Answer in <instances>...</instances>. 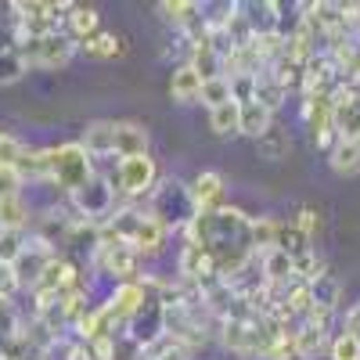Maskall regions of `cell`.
Masks as SVG:
<instances>
[{
    "label": "cell",
    "instance_id": "cell-32",
    "mask_svg": "<svg viewBox=\"0 0 360 360\" xmlns=\"http://www.w3.org/2000/svg\"><path fill=\"white\" fill-rule=\"evenodd\" d=\"M266 360H303V356H299V342H295V328H288V332H281L274 339Z\"/></svg>",
    "mask_w": 360,
    "mask_h": 360
},
{
    "label": "cell",
    "instance_id": "cell-22",
    "mask_svg": "<svg viewBox=\"0 0 360 360\" xmlns=\"http://www.w3.org/2000/svg\"><path fill=\"white\" fill-rule=\"evenodd\" d=\"M278 231L281 224L278 220H270V217H249V238H252V252H270V249H278Z\"/></svg>",
    "mask_w": 360,
    "mask_h": 360
},
{
    "label": "cell",
    "instance_id": "cell-16",
    "mask_svg": "<svg viewBox=\"0 0 360 360\" xmlns=\"http://www.w3.org/2000/svg\"><path fill=\"white\" fill-rule=\"evenodd\" d=\"M198 94H202V76L188 62L176 65L173 69V79H169V98L180 101V105H191V101H198Z\"/></svg>",
    "mask_w": 360,
    "mask_h": 360
},
{
    "label": "cell",
    "instance_id": "cell-28",
    "mask_svg": "<svg viewBox=\"0 0 360 360\" xmlns=\"http://www.w3.org/2000/svg\"><path fill=\"white\" fill-rule=\"evenodd\" d=\"M198 101H202L205 108H220V105H227V101H231V83H227V76L202 79V94H198Z\"/></svg>",
    "mask_w": 360,
    "mask_h": 360
},
{
    "label": "cell",
    "instance_id": "cell-40",
    "mask_svg": "<svg viewBox=\"0 0 360 360\" xmlns=\"http://www.w3.org/2000/svg\"><path fill=\"white\" fill-rule=\"evenodd\" d=\"M342 335H353V339H360V303L346 310V317H342Z\"/></svg>",
    "mask_w": 360,
    "mask_h": 360
},
{
    "label": "cell",
    "instance_id": "cell-8",
    "mask_svg": "<svg viewBox=\"0 0 360 360\" xmlns=\"http://www.w3.org/2000/svg\"><path fill=\"white\" fill-rule=\"evenodd\" d=\"M180 274H184V281L191 288H205L220 278L213 252L202 249V245H184V252H180Z\"/></svg>",
    "mask_w": 360,
    "mask_h": 360
},
{
    "label": "cell",
    "instance_id": "cell-14",
    "mask_svg": "<svg viewBox=\"0 0 360 360\" xmlns=\"http://www.w3.org/2000/svg\"><path fill=\"white\" fill-rule=\"evenodd\" d=\"M112 130H115V123H108V119L86 123V127H83V137H79V148H83L90 159L112 155Z\"/></svg>",
    "mask_w": 360,
    "mask_h": 360
},
{
    "label": "cell",
    "instance_id": "cell-2",
    "mask_svg": "<svg viewBox=\"0 0 360 360\" xmlns=\"http://www.w3.org/2000/svg\"><path fill=\"white\" fill-rule=\"evenodd\" d=\"M148 213H152L155 220H162L169 231L188 227L195 220V202L188 195V184H180V180H162V184L152 188V195H148Z\"/></svg>",
    "mask_w": 360,
    "mask_h": 360
},
{
    "label": "cell",
    "instance_id": "cell-18",
    "mask_svg": "<svg viewBox=\"0 0 360 360\" xmlns=\"http://www.w3.org/2000/svg\"><path fill=\"white\" fill-rule=\"evenodd\" d=\"M288 152H292V137H288L285 127H270L256 141V155L266 159V162H281V159H288Z\"/></svg>",
    "mask_w": 360,
    "mask_h": 360
},
{
    "label": "cell",
    "instance_id": "cell-38",
    "mask_svg": "<svg viewBox=\"0 0 360 360\" xmlns=\"http://www.w3.org/2000/svg\"><path fill=\"white\" fill-rule=\"evenodd\" d=\"M332 317H335V310H324V307H314L307 317H303V324H310V328H317V332H328L332 328Z\"/></svg>",
    "mask_w": 360,
    "mask_h": 360
},
{
    "label": "cell",
    "instance_id": "cell-21",
    "mask_svg": "<svg viewBox=\"0 0 360 360\" xmlns=\"http://www.w3.org/2000/svg\"><path fill=\"white\" fill-rule=\"evenodd\" d=\"M285 98H288V90L278 83V76L270 72V69H259V72H256V101H259L263 108H270V112H278Z\"/></svg>",
    "mask_w": 360,
    "mask_h": 360
},
{
    "label": "cell",
    "instance_id": "cell-7",
    "mask_svg": "<svg viewBox=\"0 0 360 360\" xmlns=\"http://www.w3.org/2000/svg\"><path fill=\"white\" fill-rule=\"evenodd\" d=\"M54 256H58V252L44 242V238H33V242L25 238L22 252L11 259L15 278H18V288H37V285H40V278H44V270H47V263H51Z\"/></svg>",
    "mask_w": 360,
    "mask_h": 360
},
{
    "label": "cell",
    "instance_id": "cell-33",
    "mask_svg": "<svg viewBox=\"0 0 360 360\" xmlns=\"http://www.w3.org/2000/svg\"><path fill=\"white\" fill-rule=\"evenodd\" d=\"M328 353H332V360H360V339L339 332L332 339V346H328Z\"/></svg>",
    "mask_w": 360,
    "mask_h": 360
},
{
    "label": "cell",
    "instance_id": "cell-5",
    "mask_svg": "<svg viewBox=\"0 0 360 360\" xmlns=\"http://www.w3.org/2000/svg\"><path fill=\"white\" fill-rule=\"evenodd\" d=\"M155 180H159V169H155L152 155H130V159H119V166H115V191L127 198L152 195Z\"/></svg>",
    "mask_w": 360,
    "mask_h": 360
},
{
    "label": "cell",
    "instance_id": "cell-13",
    "mask_svg": "<svg viewBox=\"0 0 360 360\" xmlns=\"http://www.w3.org/2000/svg\"><path fill=\"white\" fill-rule=\"evenodd\" d=\"M259 266H263V285L270 288H288L295 278H292V256H285L281 249H270L259 256Z\"/></svg>",
    "mask_w": 360,
    "mask_h": 360
},
{
    "label": "cell",
    "instance_id": "cell-35",
    "mask_svg": "<svg viewBox=\"0 0 360 360\" xmlns=\"http://www.w3.org/2000/svg\"><path fill=\"white\" fill-rule=\"evenodd\" d=\"M22 188H25L22 173L11 169V166H0V202H4V198H18Z\"/></svg>",
    "mask_w": 360,
    "mask_h": 360
},
{
    "label": "cell",
    "instance_id": "cell-36",
    "mask_svg": "<svg viewBox=\"0 0 360 360\" xmlns=\"http://www.w3.org/2000/svg\"><path fill=\"white\" fill-rule=\"evenodd\" d=\"M227 83H231V101L245 105L256 98V76H231Z\"/></svg>",
    "mask_w": 360,
    "mask_h": 360
},
{
    "label": "cell",
    "instance_id": "cell-10",
    "mask_svg": "<svg viewBox=\"0 0 360 360\" xmlns=\"http://www.w3.org/2000/svg\"><path fill=\"white\" fill-rule=\"evenodd\" d=\"M108 307L115 314L119 324H130L137 317V310L144 307V285L141 281H123V285H115L112 299H108Z\"/></svg>",
    "mask_w": 360,
    "mask_h": 360
},
{
    "label": "cell",
    "instance_id": "cell-30",
    "mask_svg": "<svg viewBox=\"0 0 360 360\" xmlns=\"http://www.w3.org/2000/svg\"><path fill=\"white\" fill-rule=\"evenodd\" d=\"M25 72H29V65L22 62V54H18V51H0V86L18 83Z\"/></svg>",
    "mask_w": 360,
    "mask_h": 360
},
{
    "label": "cell",
    "instance_id": "cell-39",
    "mask_svg": "<svg viewBox=\"0 0 360 360\" xmlns=\"http://www.w3.org/2000/svg\"><path fill=\"white\" fill-rule=\"evenodd\" d=\"M18 292V278H15V266L11 263H0V295L11 299Z\"/></svg>",
    "mask_w": 360,
    "mask_h": 360
},
{
    "label": "cell",
    "instance_id": "cell-41",
    "mask_svg": "<svg viewBox=\"0 0 360 360\" xmlns=\"http://www.w3.org/2000/svg\"><path fill=\"white\" fill-rule=\"evenodd\" d=\"M65 360H90V346H86L83 339L69 342V346H65Z\"/></svg>",
    "mask_w": 360,
    "mask_h": 360
},
{
    "label": "cell",
    "instance_id": "cell-9",
    "mask_svg": "<svg viewBox=\"0 0 360 360\" xmlns=\"http://www.w3.org/2000/svg\"><path fill=\"white\" fill-rule=\"evenodd\" d=\"M188 195L195 202V213H217V209H224V176L213 169L198 173L188 184Z\"/></svg>",
    "mask_w": 360,
    "mask_h": 360
},
{
    "label": "cell",
    "instance_id": "cell-31",
    "mask_svg": "<svg viewBox=\"0 0 360 360\" xmlns=\"http://www.w3.org/2000/svg\"><path fill=\"white\" fill-rule=\"evenodd\" d=\"M25 152L29 148L15 137V134H8V130H0V166H11V169H18V162L25 159Z\"/></svg>",
    "mask_w": 360,
    "mask_h": 360
},
{
    "label": "cell",
    "instance_id": "cell-11",
    "mask_svg": "<svg viewBox=\"0 0 360 360\" xmlns=\"http://www.w3.org/2000/svg\"><path fill=\"white\" fill-rule=\"evenodd\" d=\"M112 155H119V159L148 155V130L141 123H115V130H112Z\"/></svg>",
    "mask_w": 360,
    "mask_h": 360
},
{
    "label": "cell",
    "instance_id": "cell-17",
    "mask_svg": "<svg viewBox=\"0 0 360 360\" xmlns=\"http://www.w3.org/2000/svg\"><path fill=\"white\" fill-rule=\"evenodd\" d=\"M29 224H33V209L25 205L22 195L0 202V231H4V234H22Z\"/></svg>",
    "mask_w": 360,
    "mask_h": 360
},
{
    "label": "cell",
    "instance_id": "cell-6",
    "mask_svg": "<svg viewBox=\"0 0 360 360\" xmlns=\"http://www.w3.org/2000/svg\"><path fill=\"white\" fill-rule=\"evenodd\" d=\"M332 130L339 141H360V94L349 79L332 86Z\"/></svg>",
    "mask_w": 360,
    "mask_h": 360
},
{
    "label": "cell",
    "instance_id": "cell-12",
    "mask_svg": "<svg viewBox=\"0 0 360 360\" xmlns=\"http://www.w3.org/2000/svg\"><path fill=\"white\" fill-rule=\"evenodd\" d=\"M159 11H162V18H166L169 25L184 29V33H195V29L205 22L202 4H195V0H162Z\"/></svg>",
    "mask_w": 360,
    "mask_h": 360
},
{
    "label": "cell",
    "instance_id": "cell-42",
    "mask_svg": "<svg viewBox=\"0 0 360 360\" xmlns=\"http://www.w3.org/2000/svg\"><path fill=\"white\" fill-rule=\"evenodd\" d=\"M137 360H152V356H144V353H141V356H137Z\"/></svg>",
    "mask_w": 360,
    "mask_h": 360
},
{
    "label": "cell",
    "instance_id": "cell-1",
    "mask_svg": "<svg viewBox=\"0 0 360 360\" xmlns=\"http://www.w3.org/2000/svg\"><path fill=\"white\" fill-rule=\"evenodd\" d=\"M44 159H47V180L54 188H62L65 195L79 191L86 180L94 176V159L79 148V141H65V144L44 148Z\"/></svg>",
    "mask_w": 360,
    "mask_h": 360
},
{
    "label": "cell",
    "instance_id": "cell-25",
    "mask_svg": "<svg viewBox=\"0 0 360 360\" xmlns=\"http://www.w3.org/2000/svg\"><path fill=\"white\" fill-rule=\"evenodd\" d=\"M86 58H115L119 51H123V40H119L115 33H94L90 40H83V44H76Z\"/></svg>",
    "mask_w": 360,
    "mask_h": 360
},
{
    "label": "cell",
    "instance_id": "cell-27",
    "mask_svg": "<svg viewBox=\"0 0 360 360\" xmlns=\"http://www.w3.org/2000/svg\"><path fill=\"white\" fill-rule=\"evenodd\" d=\"M295 342H299V356H303V360H310L324 346H332V342H328V332H317V328H310V324L295 328Z\"/></svg>",
    "mask_w": 360,
    "mask_h": 360
},
{
    "label": "cell",
    "instance_id": "cell-37",
    "mask_svg": "<svg viewBox=\"0 0 360 360\" xmlns=\"http://www.w3.org/2000/svg\"><path fill=\"white\" fill-rule=\"evenodd\" d=\"M295 227L303 231V234L310 238V242L317 238V231H321V220H317V213H314L310 205H307V209H299V217H295Z\"/></svg>",
    "mask_w": 360,
    "mask_h": 360
},
{
    "label": "cell",
    "instance_id": "cell-4",
    "mask_svg": "<svg viewBox=\"0 0 360 360\" xmlns=\"http://www.w3.org/2000/svg\"><path fill=\"white\" fill-rule=\"evenodd\" d=\"M69 198H72V205H76V217L98 224V227L108 224V217L115 213V188H112V180H105V176H98V173L90 176L79 191H72Z\"/></svg>",
    "mask_w": 360,
    "mask_h": 360
},
{
    "label": "cell",
    "instance_id": "cell-29",
    "mask_svg": "<svg viewBox=\"0 0 360 360\" xmlns=\"http://www.w3.org/2000/svg\"><path fill=\"white\" fill-rule=\"evenodd\" d=\"M321 274H324V263H321V256H317L314 249L292 259V278H295V281H303V285H310V281H317Z\"/></svg>",
    "mask_w": 360,
    "mask_h": 360
},
{
    "label": "cell",
    "instance_id": "cell-24",
    "mask_svg": "<svg viewBox=\"0 0 360 360\" xmlns=\"http://www.w3.org/2000/svg\"><path fill=\"white\" fill-rule=\"evenodd\" d=\"M310 292H314V307H324V310H335L339 307V295H342V285L335 274H324L317 281H310Z\"/></svg>",
    "mask_w": 360,
    "mask_h": 360
},
{
    "label": "cell",
    "instance_id": "cell-23",
    "mask_svg": "<svg viewBox=\"0 0 360 360\" xmlns=\"http://www.w3.org/2000/svg\"><path fill=\"white\" fill-rule=\"evenodd\" d=\"M238 119H242V105L238 101L209 108V130H213L217 137H231V134H238Z\"/></svg>",
    "mask_w": 360,
    "mask_h": 360
},
{
    "label": "cell",
    "instance_id": "cell-34",
    "mask_svg": "<svg viewBox=\"0 0 360 360\" xmlns=\"http://www.w3.org/2000/svg\"><path fill=\"white\" fill-rule=\"evenodd\" d=\"M22 335V324H18V314L11 307V299L0 295V339H15Z\"/></svg>",
    "mask_w": 360,
    "mask_h": 360
},
{
    "label": "cell",
    "instance_id": "cell-3",
    "mask_svg": "<svg viewBox=\"0 0 360 360\" xmlns=\"http://www.w3.org/2000/svg\"><path fill=\"white\" fill-rule=\"evenodd\" d=\"M15 51L22 54V62L29 69H62L76 54V44L69 40V33H51V37H37V40H18Z\"/></svg>",
    "mask_w": 360,
    "mask_h": 360
},
{
    "label": "cell",
    "instance_id": "cell-20",
    "mask_svg": "<svg viewBox=\"0 0 360 360\" xmlns=\"http://www.w3.org/2000/svg\"><path fill=\"white\" fill-rule=\"evenodd\" d=\"M65 25H69V40L72 44H83L98 33V11L94 8H83V4H72V11L65 15Z\"/></svg>",
    "mask_w": 360,
    "mask_h": 360
},
{
    "label": "cell",
    "instance_id": "cell-26",
    "mask_svg": "<svg viewBox=\"0 0 360 360\" xmlns=\"http://www.w3.org/2000/svg\"><path fill=\"white\" fill-rule=\"evenodd\" d=\"M278 249L285 252V256H303V252H310V238L299 231L295 224H281V231H278Z\"/></svg>",
    "mask_w": 360,
    "mask_h": 360
},
{
    "label": "cell",
    "instance_id": "cell-15",
    "mask_svg": "<svg viewBox=\"0 0 360 360\" xmlns=\"http://www.w3.org/2000/svg\"><path fill=\"white\" fill-rule=\"evenodd\" d=\"M270 127H274V112H270V108H263L256 98L242 105V119H238V134H245V137L259 141Z\"/></svg>",
    "mask_w": 360,
    "mask_h": 360
},
{
    "label": "cell",
    "instance_id": "cell-19",
    "mask_svg": "<svg viewBox=\"0 0 360 360\" xmlns=\"http://www.w3.org/2000/svg\"><path fill=\"white\" fill-rule=\"evenodd\" d=\"M328 166L339 176H356L360 173V141H335V148L328 152Z\"/></svg>",
    "mask_w": 360,
    "mask_h": 360
}]
</instances>
